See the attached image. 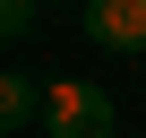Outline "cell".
Listing matches in <instances>:
<instances>
[{"label":"cell","mask_w":146,"mask_h":138,"mask_svg":"<svg viewBox=\"0 0 146 138\" xmlns=\"http://www.w3.org/2000/svg\"><path fill=\"white\" fill-rule=\"evenodd\" d=\"M43 138H112V95L95 78H52L43 86Z\"/></svg>","instance_id":"cell-1"},{"label":"cell","mask_w":146,"mask_h":138,"mask_svg":"<svg viewBox=\"0 0 146 138\" xmlns=\"http://www.w3.org/2000/svg\"><path fill=\"white\" fill-rule=\"evenodd\" d=\"M86 43H103V52H137L146 43V0H86Z\"/></svg>","instance_id":"cell-2"},{"label":"cell","mask_w":146,"mask_h":138,"mask_svg":"<svg viewBox=\"0 0 146 138\" xmlns=\"http://www.w3.org/2000/svg\"><path fill=\"white\" fill-rule=\"evenodd\" d=\"M0 129H43V86L26 78V69L0 78Z\"/></svg>","instance_id":"cell-3"},{"label":"cell","mask_w":146,"mask_h":138,"mask_svg":"<svg viewBox=\"0 0 146 138\" xmlns=\"http://www.w3.org/2000/svg\"><path fill=\"white\" fill-rule=\"evenodd\" d=\"M0 35H35V0H0Z\"/></svg>","instance_id":"cell-4"}]
</instances>
